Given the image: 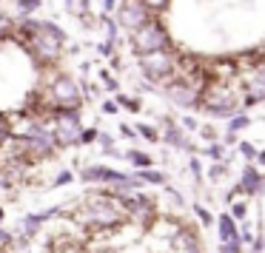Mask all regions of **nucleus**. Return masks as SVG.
Segmentation results:
<instances>
[{
	"label": "nucleus",
	"mask_w": 265,
	"mask_h": 253,
	"mask_svg": "<svg viewBox=\"0 0 265 253\" xmlns=\"http://www.w3.org/2000/svg\"><path fill=\"white\" fill-rule=\"evenodd\" d=\"M128 219L123 199L111 196L108 191H94L86 194L83 202L74 211V222L86 230H114Z\"/></svg>",
	"instance_id": "1"
},
{
	"label": "nucleus",
	"mask_w": 265,
	"mask_h": 253,
	"mask_svg": "<svg viewBox=\"0 0 265 253\" xmlns=\"http://www.w3.org/2000/svg\"><path fill=\"white\" fill-rule=\"evenodd\" d=\"M23 46L40 66H54L66 46V32L54 20H40V32L29 37Z\"/></svg>",
	"instance_id": "2"
},
{
	"label": "nucleus",
	"mask_w": 265,
	"mask_h": 253,
	"mask_svg": "<svg viewBox=\"0 0 265 253\" xmlns=\"http://www.w3.org/2000/svg\"><path fill=\"white\" fill-rule=\"evenodd\" d=\"M43 100L54 120V114H60V111H80L83 88L71 74H54V77H49L46 88H43Z\"/></svg>",
	"instance_id": "3"
},
{
	"label": "nucleus",
	"mask_w": 265,
	"mask_h": 253,
	"mask_svg": "<svg viewBox=\"0 0 265 253\" xmlns=\"http://www.w3.org/2000/svg\"><path fill=\"white\" fill-rule=\"evenodd\" d=\"M131 48L137 57H146V54H154V51H165L168 48V32L160 20H149V23L137 29L131 35Z\"/></svg>",
	"instance_id": "4"
},
{
	"label": "nucleus",
	"mask_w": 265,
	"mask_h": 253,
	"mask_svg": "<svg viewBox=\"0 0 265 253\" xmlns=\"http://www.w3.org/2000/svg\"><path fill=\"white\" fill-rule=\"evenodd\" d=\"M52 137H54L57 151L80 145V137H83L80 111H60V114H54V120H52Z\"/></svg>",
	"instance_id": "5"
},
{
	"label": "nucleus",
	"mask_w": 265,
	"mask_h": 253,
	"mask_svg": "<svg viewBox=\"0 0 265 253\" xmlns=\"http://www.w3.org/2000/svg\"><path fill=\"white\" fill-rule=\"evenodd\" d=\"M149 20H154V14L149 12V6L143 0H120V6H117V26H123V29H128L134 35Z\"/></svg>",
	"instance_id": "6"
},
{
	"label": "nucleus",
	"mask_w": 265,
	"mask_h": 253,
	"mask_svg": "<svg viewBox=\"0 0 265 253\" xmlns=\"http://www.w3.org/2000/svg\"><path fill=\"white\" fill-rule=\"evenodd\" d=\"M140 69H143V74H146L151 83L168 80L174 74V69H177V57H174L168 48H165V51H154V54L140 57Z\"/></svg>",
	"instance_id": "7"
},
{
	"label": "nucleus",
	"mask_w": 265,
	"mask_h": 253,
	"mask_svg": "<svg viewBox=\"0 0 265 253\" xmlns=\"http://www.w3.org/2000/svg\"><path fill=\"white\" fill-rule=\"evenodd\" d=\"M234 108H237V97H234V91H231L228 85H222V83L211 85L208 94L203 97V111H208V114L225 117V114H231Z\"/></svg>",
	"instance_id": "8"
},
{
	"label": "nucleus",
	"mask_w": 265,
	"mask_h": 253,
	"mask_svg": "<svg viewBox=\"0 0 265 253\" xmlns=\"http://www.w3.org/2000/svg\"><path fill=\"white\" fill-rule=\"evenodd\" d=\"M80 179L83 182H97V185H123L131 179V173H123V171H114V168H106V165H89L80 171Z\"/></svg>",
	"instance_id": "9"
},
{
	"label": "nucleus",
	"mask_w": 265,
	"mask_h": 253,
	"mask_svg": "<svg viewBox=\"0 0 265 253\" xmlns=\"http://www.w3.org/2000/svg\"><path fill=\"white\" fill-rule=\"evenodd\" d=\"M165 94H168V100H171L174 105H180V108H194V105H200V97H203L194 85H188L185 80L168 83V85H165Z\"/></svg>",
	"instance_id": "10"
},
{
	"label": "nucleus",
	"mask_w": 265,
	"mask_h": 253,
	"mask_svg": "<svg viewBox=\"0 0 265 253\" xmlns=\"http://www.w3.org/2000/svg\"><path fill=\"white\" fill-rule=\"evenodd\" d=\"M245 108H251V105L263 103L265 100V66L260 69H254L248 77H245Z\"/></svg>",
	"instance_id": "11"
},
{
	"label": "nucleus",
	"mask_w": 265,
	"mask_h": 253,
	"mask_svg": "<svg viewBox=\"0 0 265 253\" xmlns=\"http://www.w3.org/2000/svg\"><path fill=\"white\" fill-rule=\"evenodd\" d=\"M237 191H242V194H260V191H263V176H260V171H257L254 165H245Z\"/></svg>",
	"instance_id": "12"
},
{
	"label": "nucleus",
	"mask_w": 265,
	"mask_h": 253,
	"mask_svg": "<svg viewBox=\"0 0 265 253\" xmlns=\"http://www.w3.org/2000/svg\"><path fill=\"white\" fill-rule=\"evenodd\" d=\"M217 228H219V239L222 245H228V242H240V233H237V225H234V219L228 213H222L217 219Z\"/></svg>",
	"instance_id": "13"
},
{
	"label": "nucleus",
	"mask_w": 265,
	"mask_h": 253,
	"mask_svg": "<svg viewBox=\"0 0 265 253\" xmlns=\"http://www.w3.org/2000/svg\"><path fill=\"white\" fill-rule=\"evenodd\" d=\"M162 139H165L168 145H177V148H188V139H185V134L180 131L177 123H165V134H162Z\"/></svg>",
	"instance_id": "14"
},
{
	"label": "nucleus",
	"mask_w": 265,
	"mask_h": 253,
	"mask_svg": "<svg viewBox=\"0 0 265 253\" xmlns=\"http://www.w3.org/2000/svg\"><path fill=\"white\" fill-rule=\"evenodd\" d=\"M126 160L134 162L140 171H146V168H151V165H154V160H151L149 154H143V151H126Z\"/></svg>",
	"instance_id": "15"
},
{
	"label": "nucleus",
	"mask_w": 265,
	"mask_h": 253,
	"mask_svg": "<svg viewBox=\"0 0 265 253\" xmlns=\"http://www.w3.org/2000/svg\"><path fill=\"white\" fill-rule=\"evenodd\" d=\"M40 6H43V0H17V6H14V9H17L20 17H32Z\"/></svg>",
	"instance_id": "16"
},
{
	"label": "nucleus",
	"mask_w": 265,
	"mask_h": 253,
	"mask_svg": "<svg viewBox=\"0 0 265 253\" xmlns=\"http://www.w3.org/2000/svg\"><path fill=\"white\" fill-rule=\"evenodd\" d=\"M140 182H149V185H162L165 182V176H162L160 171H151V168H146V171H137L134 173Z\"/></svg>",
	"instance_id": "17"
},
{
	"label": "nucleus",
	"mask_w": 265,
	"mask_h": 253,
	"mask_svg": "<svg viewBox=\"0 0 265 253\" xmlns=\"http://www.w3.org/2000/svg\"><path fill=\"white\" fill-rule=\"evenodd\" d=\"M66 12L74 17H86L89 12V0H66Z\"/></svg>",
	"instance_id": "18"
},
{
	"label": "nucleus",
	"mask_w": 265,
	"mask_h": 253,
	"mask_svg": "<svg viewBox=\"0 0 265 253\" xmlns=\"http://www.w3.org/2000/svg\"><path fill=\"white\" fill-rule=\"evenodd\" d=\"M117 105H120V108H128V111H134V114L143 111V103H140L137 97H126V94H117Z\"/></svg>",
	"instance_id": "19"
},
{
	"label": "nucleus",
	"mask_w": 265,
	"mask_h": 253,
	"mask_svg": "<svg viewBox=\"0 0 265 253\" xmlns=\"http://www.w3.org/2000/svg\"><path fill=\"white\" fill-rule=\"evenodd\" d=\"M248 126H251V120H248V114H237L234 120H231L228 134H237V131H242V128H248Z\"/></svg>",
	"instance_id": "20"
},
{
	"label": "nucleus",
	"mask_w": 265,
	"mask_h": 253,
	"mask_svg": "<svg viewBox=\"0 0 265 253\" xmlns=\"http://www.w3.org/2000/svg\"><path fill=\"white\" fill-rule=\"evenodd\" d=\"M12 248H14V233H9V230L0 225V253L12 251Z\"/></svg>",
	"instance_id": "21"
},
{
	"label": "nucleus",
	"mask_w": 265,
	"mask_h": 253,
	"mask_svg": "<svg viewBox=\"0 0 265 253\" xmlns=\"http://www.w3.org/2000/svg\"><path fill=\"white\" fill-rule=\"evenodd\" d=\"M14 29H17V23H14L9 14H0V37H6V35H12Z\"/></svg>",
	"instance_id": "22"
},
{
	"label": "nucleus",
	"mask_w": 265,
	"mask_h": 253,
	"mask_svg": "<svg viewBox=\"0 0 265 253\" xmlns=\"http://www.w3.org/2000/svg\"><path fill=\"white\" fill-rule=\"evenodd\" d=\"M143 3L149 6L151 14H160V12H165V9H168V3H171V0H143Z\"/></svg>",
	"instance_id": "23"
},
{
	"label": "nucleus",
	"mask_w": 265,
	"mask_h": 253,
	"mask_svg": "<svg viewBox=\"0 0 265 253\" xmlns=\"http://www.w3.org/2000/svg\"><path fill=\"white\" fill-rule=\"evenodd\" d=\"M137 134H140V137H146V139H151V142H157V139H160V134H157L151 126H146V123H137Z\"/></svg>",
	"instance_id": "24"
},
{
	"label": "nucleus",
	"mask_w": 265,
	"mask_h": 253,
	"mask_svg": "<svg viewBox=\"0 0 265 253\" xmlns=\"http://www.w3.org/2000/svg\"><path fill=\"white\" fill-rule=\"evenodd\" d=\"M71 179H74V173H71L69 168H63V171L54 176V182L52 185H54V188H63V185H71Z\"/></svg>",
	"instance_id": "25"
},
{
	"label": "nucleus",
	"mask_w": 265,
	"mask_h": 253,
	"mask_svg": "<svg viewBox=\"0 0 265 253\" xmlns=\"http://www.w3.org/2000/svg\"><path fill=\"white\" fill-rule=\"evenodd\" d=\"M97 137H100V131H97V128H83L80 145H92V142H97Z\"/></svg>",
	"instance_id": "26"
},
{
	"label": "nucleus",
	"mask_w": 265,
	"mask_h": 253,
	"mask_svg": "<svg viewBox=\"0 0 265 253\" xmlns=\"http://www.w3.org/2000/svg\"><path fill=\"white\" fill-rule=\"evenodd\" d=\"M208 157H211L214 162H217V160H222V157H225V148H222L219 142H211V145H208Z\"/></svg>",
	"instance_id": "27"
},
{
	"label": "nucleus",
	"mask_w": 265,
	"mask_h": 253,
	"mask_svg": "<svg viewBox=\"0 0 265 253\" xmlns=\"http://www.w3.org/2000/svg\"><path fill=\"white\" fill-rule=\"evenodd\" d=\"M222 173H225V165H222V162H214V165L208 168V179H219Z\"/></svg>",
	"instance_id": "28"
},
{
	"label": "nucleus",
	"mask_w": 265,
	"mask_h": 253,
	"mask_svg": "<svg viewBox=\"0 0 265 253\" xmlns=\"http://www.w3.org/2000/svg\"><path fill=\"white\" fill-rule=\"evenodd\" d=\"M100 77H103V85H106V88H108V91H117V88H120V85H117V80H114V77H111V74H108V71H103Z\"/></svg>",
	"instance_id": "29"
},
{
	"label": "nucleus",
	"mask_w": 265,
	"mask_h": 253,
	"mask_svg": "<svg viewBox=\"0 0 265 253\" xmlns=\"http://www.w3.org/2000/svg\"><path fill=\"white\" fill-rule=\"evenodd\" d=\"M194 213L200 216V222H203V225H211V213H208L203 205H197V208H194Z\"/></svg>",
	"instance_id": "30"
},
{
	"label": "nucleus",
	"mask_w": 265,
	"mask_h": 253,
	"mask_svg": "<svg viewBox=\"0 0 265 253\" xmlns=\"http://www.w3.org/2000/svg\"><path fill=\"white\" fill-rule=\"evenodd\" d=\"M240 151L248 157V160H257V151H254V145L251 142H240Z\"/></svg>",
	"instance_id": "31"
},
{
	"label": "nucleus",
	"mask_w": 265,
	"mask_h": 253,
	"mask_svg": "<svg viewBox=\"0 0 265 253\" xmlns=\"http://www.w3.org/2000/svg\"><path fill=\"white\" fill-rule=\"evenodd\" d=\"M97 142L103 145V151H108V148H111V145H114V139L108 137V134H100V137H97Z\"/></svg>",
	"instance_id": "32"
},
{
	"label": "nucleus",
	"mask_w": 265,
	"mask_h": 253,
	"mask_svg": "<svg viewBox=\"0 0 265 253\" xmlns=\"http://www.w3.org/2000/svg\"><path fill=\"white\" fill-rule=\"evenodd\" d=\"M111 51H114V43H108V40L100 43V54H103V57H111Z\"/></svg>",
	"instance_id": "33"
},
{
	"label": "nucleus",
	"mask_w": 265,
	"mask_h": 253,
	"mask_svg": "<svg viewBox=\"0 0 265 253\" xmlns=\"http://www.w3.org/2000/svg\"><path fill=\"white\" fill-rule=\"evenodd\" d=\"M219 251L222 253H240V242H228V245H222Z\"/></svg>",
	"instance_id": "34"
},
{
	"label": "nucleus",
	"mask_w": 265,
	"mask_h": 253,
	"mask_svg": "<svg viewBox=\"0 0 265 253\" xmlns=\"http://www.w3.org/2000/svg\"><path fill=\"white\" fill-rule=\"evenodd\" d=\"M117 108H120L117 103H111V100H106V103H103V114H117Z\"/></svg>",
	"instance_id": "35"
},
{
	"label": "nucleus",
	"mask_w": 265,
	"mask_h": 253,
	"mask_svg": "<svg viewBox=\"0 0 265 253\" xmlns=\"http://www.w3.org/2000/svg\"><path fill=\"white\" fill-rule=\"evenodd\" d=\"M231 213H234L237 219H242V216H245V205H242V202H237V205L231 208Z\"/></svg>",
	"instance_id": "36"
},
{
	"label": "nucleus",
	"mask_w": 265,
	"mask_h": 253,
	"mask_svg": "<svg viewBox=\"0 0 265 253\" xmlns=\"http://www.w3.org/2000/svg\"><path fill=\"white\" fill-rule=\"evenodd\" d=\"M117 6V0H103V14H111Z\"/></svg>",
	"instance_id": "37"
},
{
	"label": "nucleus",
	"mask_w": 265,
	"mask_h": 253,
	"mask_svg": "<svg viewBox=\"0 0 265 253\" xmlns=\"http://www.w3.org/2000/svg\"><path fill=\"white\" fill-rule=\"evenodd\" d=\"M120 134H123V137H134L137 131H134V128H128V126H120Z\"/></svg>",
	"instance_id": "38"
},
{
	"label": "nucleus",
	"mask_w": 265,
	"mask_h": 253,
	"mask_svg": "<svg viewBox=\"0 0 265 253\" xmlns=\"http://www.w3.org/2000/svg\"><path fill=\"white\" fill-rule=\"evenodd\" d=\"M183 126L188 128V131H197V123L191 120V117H185V120H183Z\"/></svg>",
	"instance_id": "39"
},
{
	"label": "nucleus",
	"mask_w": 265,
	"mask_h": 253,
	"mask_svg": "<svg viewBox=\"0 0 265 253\" xmlns=\"http://www.w3.org/2000/svg\"><path fill=\"white\" fill-rule=\"evenodd\" d=\"M191 171H194V179H200V160H191Z\"/></svg>",
	"instance_id": "40"
},
{
	"label": "nucleus",
	"mask_w": 265,
	"mask_h": 253,
	"mask_svg": "<svg viewBox=\"0 0 265 253\" xmlns=\"http://www.w3.org/2000/svg\"><path fill=\"white\" fill-rule=\"evenodd\" d=\"M203 137H208V139H211V137H214V128H211V126H206V128H203Z\"/></svg>",
	"instance_id": "41"
},
{
	"label": "nucleus",
	"mask_w": 265,
	"mask_h": 253,
	"mask_svg": "<svg viewBox=\"0 0 265 253\" xmlns=\"http://www.w3.org/2000/svg\"><path fill=\"white\" fill-rule=\"evenodd\" d=\"M257 162H260V165H265V151H260V154H257Z\"/></svg>",
	"instance_id": "42"
},
{
	"label": "nucleus",
	"mask_w": 265,
	"mask_h": 253,
	"mask_svg": "<svg viewBox=\"0 0 265 253\" xmlns=\"http://www.w3.org/2000/svg\"><path fill=\"white\" fill-rule=\"evenodd\" d=\"M3 219H6V208L0 205V225H3Z\"/></svg>",
	"instance_id": "43"
}]
</instances>
